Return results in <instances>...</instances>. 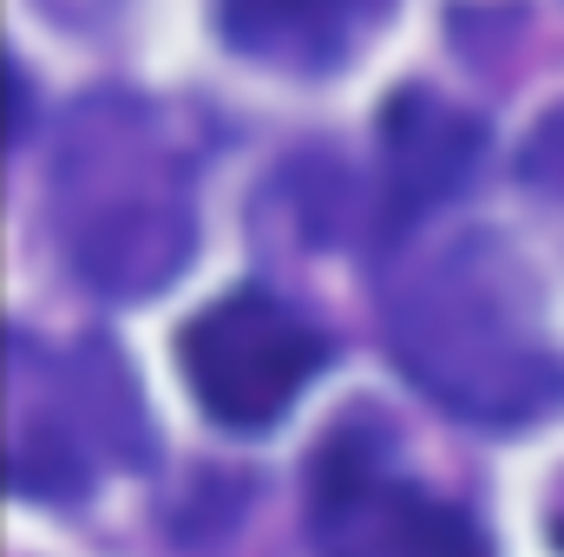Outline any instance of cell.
<instances>
[{
  "label": "cell",
  "instance_id": "cell-7",
  "mask_svg": "<svg viewBox=\"0 0 564 557\" xmlns=\"http://www.w3.org/2000/svg\"><path fill=\"white\" fill-rule=\"evenodd\" d=\"M519 171H525V177H532V184H539L552 204H564V106H552V112L532 125Z\"/></svg>",
  "mask_w": 564,
  "mask_h": 557
},
{
  "label": "cell",
  "instance_id": "cell-4",
  "mask_svg": "<svg viewBox=\"0 0 564 557\" xmlns=\"http://www.w3.org/2000/svg\"><path fill=\"white\" fill-rule=\"evenodd\" d=\"M328 341L308 328L270 288H230L204 315L184 321L177 335V368L197 394V407L230 426V433H263L276 426L302 387L322 374Z\"/></svg>",
  "mask_w": 564,
  "mask_h": 557
},
{
  "label": "cell",
  "instance_id": "cell-6",
  "mask_svg": "<svg viewBox=\"0 0 564 557\" xmlns=\"http://www.w3.org/2000/svg\"><path fill=\"white\" fill-rule=\"evenodd\" d=\"M479 157V125L453 106H440L433 92H401L388 106V164H394V197L401 210L440 204L459 171H473Z\"/></svg>",
  "mask_w": 564,
  "mask_h": 557
},
{
  "label": "cell",
  "instance_id": "cell-3",
  "mask_svg": "<svg viewBox=\"0 0 564 557\" xmlns=\"http://www.w3.org/2000/svg\"><path fill=\"white\" fill-rule=\"evenodd\" d=\"M308 538L315 557H492L479 518L401 479L361 426L328 433L315 452Z\"/></svg>",
  "mask_w": 564,
  "mask_h": 557
},
{
  "label": "cell",
  "instance_id": "cell-2",
  "mask_svg": "<svg viewBox=\"0 0 564 557\" xmlns=\"http://www.w3.org/2000/svg\"><path fill=\"white\" fill-rule=\"evenodd\" d=\"M46 217L79 282L119 302L151 295L184 270L197 237L191 157L144 99L93 92L59 125Z\"/></svg>",
  "mask_w": 564,
  "mask_h": 557
},
{
  "label": "cell",
  "instance_id": "cell-5",
  "mask_svg": "<svg viewBox=\"0 0 564 557\" xmlns=\"http://www.w3.org/2000/svg\"><path fill=\"white\" fill-rule=\"evenodd\" d=\"M394 0H217L230 53L276 73H328L368 46Z\"/></svg>",
  "mask_w": 564,
  "mask_h": 557
},
{
  "label": "cell",
  "instance_id": "cell-1",
  "mask_svg": "<svg viewBox=\"0 0 564 557\" xmlns=\"http://www.w3.org/2000/svg\"><path fill=\"white\" fill-rule=\"evenodd\" d=\"M388 348L433 407L473 426H532L564 401L545 288L499 230H459L401 263Z\"/></svg>",
  "mask_w": 564,
  "mask_h": 557
}]
</instances>
